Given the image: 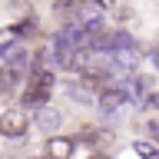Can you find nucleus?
<instances>
[{
  "label": "nucleus",
  "instance_id": "7",
  "mask_svg": "<svg viewBox=\"0 0 159 159\" xmlns=\"http://www.w3.org/2000/svg\"><path fill=\"white\" fill-rule=\"evenodd\" d=\"M143 133L149 136V143H156V146H159V116H149L146 123H143Z\"/></svg>",
  "mask_w": 159,
  "mask_h": 159
},
{
  "label": "nucleus",
  "instance_id": "11",
  "mask_svg": "<svg viewBox=\"0 0 159 159\" xmlns=\"http://www.w3.org/2000/svg\"><path fill=\"white\" fill-rule=\"evenodd\" d=\"M152 63H156V70H159V47L152 50Z\"/></svg>",
  "mask_w": 159,
  "mask_h": 159
},
{
  "label": "nucleus",
  "instance_id": "6",
  "mask_svg": "<svg viewBox=\"0 0 159 159\" xmlns=\"http://www.w3.org/2000/svg\"><path fill=\"white\" fill-rule=\"evenodd\" d=\"M17 80H20V73H13V70L0 60V93H13V86H17Z\"/></svg>",
  "mask_w": 159,
  "mask_h": 159
},
{
  "label": "nucleus",
  "instance_id": "9",
  "mask_svg": "<svg viewBox=\"0 0 159 159\" xmlns=\"http://www.w3.org/2000/svg\"><path fill=\"white\" fill-rule=\"evenodd\" d=\"M13 40H17V30H13V27H3V30H0V53H3V50H10V43H13Z\"/></svg>",
  "mask_w": 159,
  "mask_h": 159
},
{
  "label": "nucleus",
  "instance_id": "3",
  "mask_svg": "<svg viewBox=\"0 0 159 159\" xmlns=\"http://www.w3.org/2000/svg\"><path fill=\"white\" fill-rule=\"evenodd\" d=\"M30 123H33V126L40 129V133H47V136H57L60 133V126H63V113H60L57 106H40L37 113H33V119H30Z\"/></svg>",
  "mask_w": 159,
  "mask_h": 159
},
{
  "label": "nucleus",
  "instance_id": "4",
  "mask_svg": "<svg viewBox=\"0 0 159 159\" xmlns=\"http://www.w3.org/2000/svg\"><path fill=\"white\" fill-rule=\"evenodd\" d=\"M73 152H76V139L57 133V136H47L40 156H47V159H73Z\"/></svg>",
  "mask_w": 159,
  "mask_h": 159
},
{
  "label": "nucleus",
  "instance_id": "8",
  "mask_svg": "<svg viewBox=\"0 0 159 159\" xmlns=\"http://www.w3.org/2000/svg\"><path fill=\"white\" fill-rule=\"evenodd\" d=\"M133 149H136L139 156H146V159L159 156V146H156V143H143V139H139V143H133Z\"/></svg>",
  "mask_w": 159,
  "mask_h": 159
},
{
  "label": "nucleus",
  "instance_id": "2",
  "mask_svg": "<svg viewBox=\"0 0 159 159\" xmlns=\"http://www.w3.org/2000/svg\"><path fill=\"white\" fill-rule=\"evenodd\" d=\"M27 129H30V116H27V109H20V106H10L0 113V136L10 139V143H17V139L27 136Z\"/></svg>",
  "mask_w": 159,
  "mask_h": 159
},
{
  "label": "nucleus",
  "instance_id": "10",
  "mask_svg": "<svg viewBox=\"0 0 159 159\" xmlns=\"http://www.w3.org/2000/svg\"><path fill=\"white\" fill-rule=\"evenodd\" d=\"M99 139V129L96 126H83V133L76 136V143H96Z\"/></svg>",
  "mask_w": 159,
  "mask_h": 159
},
{
  "label": "nucleus",
  "instance_id": "1",
  "mask_svg": "<svg viewBox=\"0 0 159 159\" xmlns=\"http://www.w3.org/2000/svg\"><path fill=\"white\" fill-rule=\"evenodd\" d=\"M53 70H33V73H27V89H23V106H47L50 96H53Z\"/></svg>",
  "mask_w": 159,
  "mask_h": 159
},
{
  "label": "nucleus",
  "instance_id": "12",
  "mask_svg": "<svg viewBox=\"0 0 159 159\" xmlns=\"http://www.w3.org/2000/svg\"><path fill=\"white\" fill-rule=\"evenodd\" d=\"M30 159H47V156H30Z\"/></svg>",
  "mask_w": 159,
  "mask_h": 159
},
{
  "label": "nucleus",
  "instance_id": "5",
  "mask_svg": "<svg viewBox=\"0 0 159 159\" xmlns=\"http://www.w3.org/2000/svg\"><path fill=\"white\" fill-rule=\"evenodd\" d=\"M126 103H129V89H123V86L99 89V109H103V113H116V109H123Z\"/></svg>",
  "mask_w": 159,
  "mask_h": 159
}]
</instances>
